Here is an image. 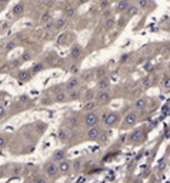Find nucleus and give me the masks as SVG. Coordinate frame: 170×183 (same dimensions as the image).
Masks as SVG:
<instances>
[{"label":"nucleus","instance_id":"nucleus-1","mask_svg":"<svg viewBox=\"0 0 170 183\" xmlns=\"http://www.w3.org/2000/svg\"><path fill=\"white\" fill-rule=\"evenodd\" d=\"M102 120H103L105 126H107V127H114L120 122V115H119L117 112H107V113H103Z\"/></svg>","mask_w":170,"mask_h":183},{"label":"nucleus","instance_id":"nucleus-2","mask_svg":"<svg viewBox=\"0 0 170 183\" xmlns=\"http://www.w3.org/2000/svg\"><path fill=\"white\" fill-rule=\"evenodd\" d=\"M99 122H100V115L96 113V112H87L85 118V126L89 129V127H93V126H97Z\"/></svg>","mask_w":170,"mask_h":183},{"label":"nucleus","instance_id":"nucleus-3","mask_svg":"<svg viewBox=\"0 0 170 183\" xmlns=\"http://www.w3.org/2000/svg\"><path fill=\"white\" fill-rule=\"evenodd\" d=\"M96 103H97V106H105L107 105V103H110L111 100V94L109 90H99L97 93H96Z\"/></svg>","mask_w":170,"mask_h":183},{"label":"nucleus","instance_id":"nucleus-4","mask_svg":"<svg viewBox=\"0 0 170 183\" xmlns=\"http://www.w3.org/2000/svg\"><path fill=\"white\" fill-rule=\"evenodd\" d=\"M43 172H45V175L49 177H57L59 176V169H57V163H54V162H47L45 163L43 166Z\"/></svg>","mask_w":170,"mask_h":183},{"label":"nucleus","instance_id":"nucleus-5","mask_svg":"<svg viewBox=\"0 0 170 183\" xmlns=\"http://www.w3.org/2000/svg\"><path fill=\"white\" fill-rule=\"evenodd\" d=\"M129 137V142L133 144H140L144 142V137H146V133H144L143 129H136V130L131 133Z\"/></svg>","mask_w":170,"mask_h":183},{"label":"nucleus","instance_id":"nucleus-6","mask_svg":"<svg viewBox=\"0 0 170 183\" xmlns=\"http://www.w3.org/2000/svg\"><path fill=\"white\" fill-rule=\"evenodd\" d=\"M139 120V113L137 112H129L123 119V126L122 127H131V126H134V124L137 123Z\"/></svg>","mask_w":170,"mask_h":183},{"label":"nucleus","instance_id":"nucleus-7","mask_svg":"<svg viewBox=\"0 0 170 183\" xmlns=\"http://www.w3.org/2000/svg\"><path fill=\"white\" fill-rule=\"evenodd\" d=\"M82 56H83V49H82V46L77 45V43H74L72 46V49H70V59L74 60V62H77V60L82 59Z\"/></svg>","mask_w":170,"mask_h":183},{"label":"nucleus","instance_id":"nucleus-8","mask_svg":"<svg viewBox=\"0 0 170 183\" xmlns=\"http://www.w3.org/2000/svg\"><path fill=\"white\" fill-rule=\"evenodd\" d=\"M80 79H79V76H72V77L69 79L67 82L65 83V89L66 92H69V90H74V89H77L79 86H80Z\"/></svg>","mask_w":170,"mask_h":183},{"label":"nucleus","instance_id":"nucleus-9","mask_svg":"<svg viewBox=\"0 0 170 183\" xmlns=\"http://www.w3.org/2000/svg\"><path fill=\"white\" fill-rule=\"evenodd\" d=\"M100 133H102V130H100V127H97V126L89 127V130H87V140H90V142H97Z\"/></svg>","mask_w":170,"mask_h":183},{"label":"nucleus","instance_id":"nucleus-10","mask_svg":"<svg viewBox=\"0 0 170 183\" xmlns=\"http://www.w3.org/2000/svg\"><path fill=\"white\" fill-rule=\"evenodd\" d=\"M33 77V74L30 73V70H19L17 73V80H19L20 85H24L27 82H30Z\"/></svg>","mask_w":170,"mask_h":183},{"label":"nucleus","instance_id":"nucleus-11","mask_svg":"<svg viewBox=\"0 0 170 183\" xmlns=\"http://www.w3.org/2000/svg\"><path fill=\"white\" fill-rule=\"evenodd\" d=\"M80 82H83V83H90L93 82V79H94V70L92 69H87V70H83V72H80Z\"/></svg>","mask_w":170,"mask_h":183},{"label":"nucleus","instance_id":"nucleus-12","mask_svg":"<svg viewBox=\"0 0 170 183\" xmlns=\"http://www.w3.org/2000/svg\"><path fill=\"white\" fill-rule=\"evenodd\" d=\"M57 169H59V173H62V175H69L70 170H72V163L69 160H66V159L60 160L57 163Z\"/></svg>","mask_w":170,"mask_h":183},{"label":"nucleus","instance_id":"nucleus-13","mask_svg":"<svg viewBox=\"0 0 170 183\" xmlns=\"http://www.w3.org/2000/svg\"><path fill=\"white\" fill-rule=\"evenodd\" d=\"M147 106H149V100L146 97H139L134 100V109L136 112H143L147 109Z\"/></svg>","mask_w":170,"mask_h":183},{"label":"nucleus","instance_id":"nucleus-14","mask_svg":"<svg viewBox=\"0 0 170 183\" xmlns=\"http://www.w3.org/2000/svg\"><path fill=\"white\" fill-rule=\"evenodd\" d=\"M26 12V7H24V3L23 1H19V3H16L12 9V13H13L14 17H20V16H23Z\"/></svg>","mask_w":170,"mask_h":183},{"label":"nucleus","instance_id":"nucleus-15","mask_svg":"<svg viewBox=\"0 0 170 183\" xmlns=\"http://www.w3.org/2000/svg\"><path fill=\"white\" fill-rule=\"evenodd\" d=\"M57 136H59V140L62 143H67L69 139H70V130H69L67 127H62V129H59V132H57Z\"/></svg>","mask_w":170,"mask_h":183},{"label":"nucleus","instance_id":"nucleus-16","mask_svg":"<svg viewBox=\"0 0 170 183\" xmlns=\"http://www.w3.org/2000/svg\"><path fill=\"white\" fill-rule=\"evenodd\" d=\"M110 87V77L105 76V77H100L97 80V89L99 90H109Z\"/></svg>","mask_w":170,"mask_h":183},{"label":"nucleus","instance_id":"nucleus-17","mask_svg":"<svg viewBox=\"0 0 170 183\" xmlns=\"http://www.w3.org/2000/svg\"><path fill=\"white\" fill-rule=\"evenodd\" d=\"M66 150L65 149H57V150L53 153V156H52V162H54V163H59L60 160H65L66 159Z\"/></svg>","mask_w":170,"mask_h":183},{"label":"nucleus","instance_id":"nucleus-18","mask_svg":"<svg viewBox=\"0 0 170 183\" xmlns=\"http://www.w3.org/2000/svg\"><path fill=\"white\" fill-rule=\"evenodd\" d=\"M129 6H130L129 0H117V3H116V12L117 13H123V12L127 10Z\"/></svg>","mask_w":170,"mask_h":183},{"label":"nucleus","instance_id":"nucleus-19","mask_svg":"<svg viewBox=\"0 0 170 183\" xmlns=\"http://www.w3.org/2000/svg\"><path fill=\"white\" fill-rule=\"evenodd\" d=\"M66 100H67V92L65 90L54 92V102L56 103H65Z\"/></svg>","mask_w":170,"mask_h":183},{"label":"nucleus","instance_id":"nucleus-20","mask_svg":"<svg viewBox=\"0 0 170 183\" xmlns=\"http://www.w3.org/2000/svg\"><path fill=\"white\" fill-rule=\"evenodd\" d=\"M96 107H97V103H96L94 99H92V100H86V103L83 105L82 109H83L85 112H93Z\"/></svg>","mask_w":170,"mask_h":183},{"label":"nucleus","instance_id":"nucleus-21","mask_svg":"<svg viewBox=\"0 0 170 183\" xmlns=\"http://www.w3.org/2000/svg\"><path fill=\"white\" fill-rule=\"evenodd\" d=\"M79 126H80V120H79L77 118H74V116H72V118L67 119V129H77Z\"/></svg>","mask_w":170,"mask_h":183},{"label":"nucleus","instance_id":"nucleus-22","mask_svg":"<svg viewBox=\"0 0 170 183\" xmlns=\"http://www.w3.org/2000/svg\"><path fill=\"white\" fill-rule=\"evenodd\" d=\"M151 86H153V77L151 76H146L140 80V87L142 89H149Z\"/></svg>","mask_w":170,"mask_h":183},{"label":"nucleus","instance_id":"nucleus-23","mask_svg":"<svg viewBox=\"0 0 170 183\" xmlns=\"http://www.w3.org/2000/svg\"><path fill=\"white\" fill-rule=\"evenodd\" d=\"M82 97V92H79L77 89L67 92V100H79Z\"/></svg>","mask_w":170,"mask_h":183},{"label":"nucleus","instance_id":"nucleus-24","mask_svg":"<svg viewBox=\"0 0 170 183\" xmlns=\"http://www.w3.org/2000/svg\"><path fill=\"white\" fill-rule=\"evenodd\" d=\"M127 14H129V19L130 17H134V16H137L139 13H140V9H139V6H134V4H130V6L127 7Z\"/></svg>","mask_w":170,"mask_h":183},{"label":"nucleus","instance_id":"nucleus-25","mask_svg":"<svg viewBox=\"0 0 170 183\" xmlns=\"http://www.w3.org/2000/svg\"><path fill=\"white\" fill-rule=\"evenodd\" d=\"M45 69H46L45 63H34V65L32 66V70H30V73H32V74H37V73L43 72Z\"/></svg>","mask_w":170,"mask_h":183},{"label":"nucleus","instance_id":"nucleus-26","mask_svg":"<svg viewBox=\"0 0 170 183\" xmlns=\"http://www.w3.org/2000/svg\"><path fill=\"white\" fill-rule=\"evenodd\" d=\"M50 20H52V12H50V10H45V12L42 13V16H40V22H42L43 25H46Z\"/></svg>","mask_w":170,"mask_h":183},{"label":"nucleus","instance_id":"nucleus-27","mask_svg":"<svg viewBox=\"0 0 170 183\" xmlns=\"http://www.w3.org/2000/svg\"><path fill=\"white\" fill-rule=\"evenodd\" d=\"M53 26L56 27L57 30H60V29H65L66 26H67V20L65 19V17H62V19H57L54 23H53Z\"/></svg>","mask_w":170,"mask_h":183},{"label":"nucleus","instance_id":"nucleus-28","mask_svg":"<svg viewBox=\"0 0 170 183\" xmlns=\"http://www.w3.org/2000/svg\"><path fill=\"white\" fill-rule=\"evenodd\" d=\"M116 26V20H114V17H107L106 19V22H105V29L106 30H111L113 27Z\"/></svg>","mask_w":170,"mask_h":183},{"label":"nucleus","instance_id":"nucleus-29","mask_svg":"<svg viewBox=\"0 0 170 183\" xmlns=\"http://www.w3.org/2000/svg\"><path fill=\"white\" fill-rule=\"evenodd\" d=\"M16 47H17V42H16V40H9L6 45H4V50H6V52H12Z\"/></svg>","mask_w":170,"mask_h":183},{"label":"nucleus","instance_id":"nucleus-30","mask_svg":"<svg viewBox=\"0 0 170 183\" xmlns=\"http://www.w3.org/2000/svg\"><path fill=\"white\" fill-rule=\"evenodd\" d=\"M94 76H97V79L107 76V69H106V67H99L97 70L94 72Z\"/></svg>","mask_w":170,"mask_h":183},{"label":"nucleus","instance_id":"nucleus-31","mask_svg":"<svg viewBox=\"0 0 170 183\" xmlns=\"http://www.w3.org/2000/svg\"><path fill=\"white\" fill-rule=\"evenodd\" d=\"M65 14L66 17H74L76 16V7H66L65 9Z\"/></svg>","mask_w":170,"mask_h":183},{"label":"nucleus","instance_id":"nucleus-32","mask_svg":"<svg viewBox=\"0 0 170 183\" xmlns=\"http://www.w3.org/2000/svg\"><path fill=\"white\" fill-rule=\"evenodd\" d=\"M160 86H162V89L167 92L170 89V80H169V76H166L164 79H162V82H160Z\"/></svg>","mask_w":170,"mask_h":183},{"label":"nucleus","instance_id":"nucleus-33","mask_svg":"<svg viewBox=\"0 0 170 183\" xmlns=\"http://www.w3.org/2000/svg\"><path fill=\"white\" fill-rule=\"evenodd\" d=\"M69 72L72 73V74H77V73H80V69H79V65L77 63H74V65H70V67H69Z\"/></svg>","mask_w":170,"mask_h":183},{"label":"nucleus","instance_id":"nucleus-34","mask_svg":"<svg viewBox=\"0 0 170 183\" xmlns=\"http://www.w3.org/2000/svg\"><path fill=\"white\" fill-rule=\"evenodd\" d=\"M33 57H32V53L30 52H24L23 54H22V62H29V60H32Z\"/></svg>","mask_w":170,"mask_h":183},{"label":"nucleus","instance_id":"nucleus-35","mask_svg":"<svg viewBox=\"0 0 170 183\" xmlns=\"http://www.w3.org/2000/svg\"><path fill=\"white\" fill-rule=\"evenodd\" d=\"M7 140H9V139H7L6 135H0V149H3V147L6 146Z\"/></svg>","mask_w":170,"mask_h":183},{"label":"nucleus","instance_id":"nucleus-36","mask_svg":"<svg viewBox=\"0 0 170 183\" xmlns=\"http://www.w3.org/2000/svg\"><path fill=\"white\" fill-rule=\"evenodd\" d=\"M94 96H96V93H94V90H93V89H90V90H87V93L85 94L86 100H92V99H94Z\"/></svg>","mask_w":170,"mask_h":183},{"label":"nucleus","instance_id":"nucleus-37","mask_svg":"<svg viewBox=\"0 0 170 183\" xmlns=\"http://www.w3.org/2000/svg\"><path fill=\"white\" fill-rule=\"evenodd\" d=\"M107 140H109V135H106V133H100L97 142H100V143H106Z\"/></svg>","mask_w":170,"mask_h":183},{"label":"nucleus","instance_id":"nucleus-38","mask_svg":"<svg viewBox=\"0 0 170 183\" xmlns=\"http://www.w3.org/2000/svg\"><path fill=\"white\" fill-rule=\"evenodd\" d=\"M20 65H22V60H20V59H16V60H13V62L9 65V69H13V67H16V69H17Z\"/></svg>","mask_w":170,"mask_h":183},{"label":"nucleus","instance_id":"nucleus-39","mask_svg":"<svg viewBox=\"0 0 170 183\" xmlns=\"http://www.w3.org/2000/svg\"><path fill=\"white\" fill-rule=\"evenodd\" d=\"M34 183H49V180H47V177H45V176H39L34 179Z\"/></svg>","mask_w":170,"mask_h":183},{"label":"nucleus","instance_id":"nucleus-40","mask_svg":"<svg viewBox=\"0 0 170 183\" xmlns=\"http://www.w3.org/2000/svg\"><path fill=\"white\" fill-rule=\"evenodd\" d=\"M19 102H22V103H29V102H30V97H29V96H26V94H22V96H20L19 97Z\"/></svg>","mask_w":170,"mask_h":183},{"label":"nucleus","instance_id":"nucleus-41","mask_svg":"<svg viewBox=\"0 0 170 183\" xmlns=\"http://www.w3.org/2000/svg\"><path fill=\"white\" fill-rule=\"evenodd\" d=\"M139 6H140V9H146L149 6V1L147 0H139Z\"/></svg>","mask_w":170,"mask_h":183},{"label":"nucleus","instance_id":"nucleus-42","mask_svg":"<svg viewBox=\"0 0 170 183\" xmlns=\"http://www.w3.org/2000/svg\"><path fill=\"white\" fill-rule=\"evenodd\" d=\"M6 118V107L4 106H0V119Z\"/></svg>","mask_w":170,"mask_h":183},{"label":"nucleus","instance_id":"nucleus-43","mask_svg":"<svg viewBox=\"0 0 170 183\" xmlns=\"http://www.w3.org/2000/svg\"><path fill=\"white\" fill-rule=\"evenodd\" d=\"M167 112H169V103H166V105H164V109L162 107V113L167 115Z\"/></svg>","mask_w":170,"mask_h":183},{"label":"nucleus","instance_id":"nucleus-44","mask_svg":"<svg viewBox=\"0 0 170 183\" xmlns=\"http://www.w3.org/2000/svg\"><path fill=\"white\" fill-rule=\"evenodd\" d=\"M20 170H22V166H16V167H13V173H16V175H19Z\"/></svg>","mask_w":170,"mask_h":183},{"label":"nucleus","instance_id":"nucleus-45","mask_svg":"<svg viewBox=\"0 0 170 183\" xmlns=\"http://www.w3.org/2000/svg\"><path fill=\"white\" fill-rule=\"evenodd\" d=\"M127 59H129V54H123V56H122V59H120V62H126Z\"/></svg>","mask_w":170,"mask_h":183},{"label":"nucleus","instance_id":"nucleus-46","mask_svg":"<svg viewBox=\"0 0 170 183\" xmlns=\"http://www.w3.org/2000/svg\"><path fill=\"white\" fill-rule=\"evenodd\" d=\"M103 16L105 17H110V10H106L105 13H103Z\"/></svg>","mask_w":170,"mask_h":183},{"label":"nucleus","instance_id":"nucleus-47","mask_svg":"<svg viewBox=\"0 0 170 183\" xmlns=\"http://www.w3.org/2000/svg\"><path fill=\"white\" fill-rule=\"evenodd\" d=\"M100 4H102V7H106V6H109V1H102Z\"/></svg>","mask_w":170,"mask_h":183},{"label":"nucleus","instance_id":"nucleus-48","mask_svg":"<svg viewBox=\"0 0 170 183\" xmlns=\"http://www.w3.org/2000/svg\"><path fill=\"white\" fill-rule=\"evenodd\" d=\"M89 1H90V0H80V3H82V4H86V3H89Z\"/></svg>","mask_w":170,"mask_h":183},{"label":"nucleus","instance_id":"nucleus-49","mask_svg":"<svg viewBox=\"0 0 170 183\" xmlns=\"http://www.w3.org/2000/svg\"><path fill=\"white\" fill-rule=\"evenodd\" d=\"M10 0H0V3H9Z\"/></svg>","mask_w":170,"mask_h":183}]
</instances>
